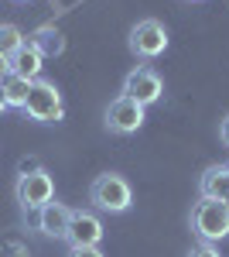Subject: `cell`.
Returning <instances> with one entry per match:
<instances>
[{
    "label": "cell",
    "instance_id": "1",
    "mask_svg": "<svg viewBox=\"0 0 229 257\" xmlns=\"http://www.w3.org/2000/svg\"><path fill=\"white\" fill-rule=\"evenodd\" d=\"M89 202H93L96 213H110V216H120L134 206V189L130 182L116 172H103V175L93 178L89 185Z\"/></svg>",
    "mask_w": 229,
    "mask_h": 257
},
{
    "label": "cell",
    "instance_id": "2",
    "mask_svg": "<svg viewBox=\"0 0 229 257\" xmlns=\"http://www.w3.org/2000/svg\"><path fill=\"white\" fill-rule=\"evenodd\" d=\"M191 233L202 243H219L229 237V202H215V199H198L191 206Z\"/></svg>",
    "mask_w": 229,
    "mask_h": 257
},
{
    "label": "cell",
    "instance_id": "3",
    "mask_svg": "<svg viewBox=\"0 0 229 257\" xmlns=\"http://www.w3.org/2000/svg\"><path fill=\"white\" fill-rule=\"evenodd\" d=\"M14 199L24 209V216H35L41 206H48L55 199V182L45 168H31V172H21L18 185H14Z\"/></svg>",
    "mask_w": 229,
    "mask_h": 257
},
{
    "label": "cell",
    "instance_id": "4",
    "mask_svg": "<svg viewBox=\"0 0 229 257\" xmlns=\"http://www.w3.org/2000/svg\"><path fill=\"white\" fill-rule=\"evenodd\" d=\"M21 113L31 117V120H38V123H58V120L65 117V103H62L58 86L52 79H35Z\"/></svg>",
    "mask_w": 229,
    "mask_h": 257
},
{
    "label": "cell",
    "instance_id": "5",
    "mask_svg": "<svg viewBox=\"0 0 229 257\" xmlns=\"http://www.w3.org/2000/svg\"><path fill=\"white\" fill-rule=\"evenodd\" d=\"M127 45H130V52H134V59L151 62V59H157V55L168 52L171 38H168V28H164L157 18H144V21H137L134 28H130Z\"/></svg>",
    "mask_w": 229,
    "mask_h": 257
},
{
    "label": "cell",
    "instance_id": "6",
    "mask_svg": "<svg viewBox=\"0 0 229 257\" xmlns=\"http://www.w3.org/2000/svg\"><path fill=\"white\" fill-rule=\"evenodd\" d=\"M144 110L147 106H140L137 99H130V96H120L106 106V131L110 134H120V138H127V134H137L140 127H144Z\"/></svg>",
    "mask_w": 229,
    "mask_h": 257
},
{
    "label": "cell",
    "instance_id": "7",
    "mask_svg": "<svg viewBox=\"0 0 229 257\" xmlns=\"http://www.w3.org/2000/svg\"><path fill=\"white\" fill-rule=\"evenodd\" d=\"M123 96L137 99L140 106H151V103H157V99L164 96V79L154 72L151 65H137V69H130L127 72V79H123V89H120Z\"/></svg>",
    "mask_w": 229,
    "mask_h": 257
},
{
    "label": "cell",
    "instance_id": "8",
    "mask_svg": "<svg viewBox=\"0 0 229 257\" xmlns=\"http://www.w3.org/2000/svg\"><path fill=\"white\" fill-rule=\"evenodd\" d=\"M106 237L103 230V219L89 213V209H72V219H69V233H65V243L69 247H99Z\"/></svg>",
    "mask_w": 229,
    "mask_h": 257
},
{
    "label": "cell",
    "instance_id": "9",
    "mask_svg": "<svg viewBox=\"0 0 229 257\" xmlns=\"http://www.w3.org/2000/svg\"><path fill=\"white\" fill-rule=\"evenodd\" d=\"M69 219H72V209L65 206V202H48V206H41L38 213H35V230H38L41 237H52V240H65L69 233Z\"/></svg>",
    "mask_w": 229,
    "mask_h": 257
},
{
    "label": "cell",
    "instance_id": "10",
    "mask_svg": "<svg viewBox=\"0 0 229 257\" xmlns=\"http://www.w3.org/2000/svg\"><path fill=\"white\" fill-rule=\"evenodd\" d=\"M198 196L215 199V202H229V165H212L198 178Z\"/></svg>",
    "mask_w": 229,
    "mask_h": 257
},
{
    "label": "cell",
    "instance_id": "11",
    "mask_svg": "<svg viewBox=\"0 0 229 257\" xmlns=\"http://www.w3.org/2000/svg\"><path fill=\"white\" fill-rule=\"evenodd\" d=\"M11 69H14V76H24V79H41V69H45V59H41V52L35 45H21L18 52H14V59H11Z\"/></svg>",
    "mask_w": 229,
    "mask_h": 257
},
{
    "label": "cell",
    "instance_id": "12",
    "mask_svg": "<svg viewBox=\"0 0 229 257\" xmlns=\"http://www.w3.org/2000/svg\"><path fill=\"white\" fill-rule=\"evenodd\" d=\"M24 41L38 48L41 59H55V55L65 52V35H62L58 28H52V24H45V28H38V31H31Z\"/></svg>",
    "mask_w": 229,
    "mask_h": 257
},
{
    "label": "cell",
    "instance_id": "13",
    "mask_svg": "<svg viewBox=\"0 0 229 257\" xmlns=\"http://www.w3.org/2000/svg\"><path fill=\"white\" fill-rule=\"evenodd\" d=\"M4 86V96H7V106H14V110H24V99L31 93V79H24V76H7V79L0 82Z\"/></svg>",
    "mask_w": 229,
    "mask_h": 257
},
{
    "label": "cell",
    "instance_id": "14",
    "mask_svg": "<svg viewBox=\"0 0 229 257\" xmlns=\"http://www.w3.org/2000/svg\"><path fill=\"white\" fill-rule=\"evenodd\" d=\"M21 45H24V35H21L18 24H0V55L14 59V52H18Z\"/></svg>",
    "mask_w": 229,
    "mask_h": 257
},
{
    "label": "cell",
    "instance_id": "15",
    "mask_svg": "<svg viewBox=\"0 0 229 257\" xmlns=\"http://www.w3.org/2000/svg\"><path fill=\"white\" fill-rule=\"evenodd\" d=\"M0 257H31V247L14 233H4L0 237Z\"/></svg>",
    "mask_w": 229,
    "mask_h": 257
},
{
    "label": "cell",
    "instance_id": "16",
    "mask_svg": "<svg viewBox=\"0 0 229 257\" xmlns=\"http://www.w3.org/2000/svg\"><path fill=\"white\" fill-rule=\"evenodd\" d=\"M188 257H222V254L215 250V243H202V240H198V247H191Z\"/></svg>",
    "mask_w": 229,
    "mask_h": 257
},
{
    "label": "cell",
    "instance_id": "17",
    "mask_svg": "<svg viewBox=\"0 0 229 257\" xmlns=\"http://www.w3.org/2000/svg\"><path fill=\"white\" fill-rule=\"evenodd\" d=\"M65 257H106L99 247H69V254Z\"/></svg>",
    "mask_w": 229,
    "mask_h": 257
},
{
    "label": "cell",
    "instance_id": "18",
    "mask_svg": "<svg viewBox=\"0 0 229 257\" xmlns=\"http://www.w3.org/2000/svg\"><path fill=\"white\" fill-rule=\"evenodd\" d=\"M219 141H222V144L229 148V113L222 117V123H219Z\"/></svg>",
    "mask_w": 229,
    "mask_h": 257
},
{
    "label": "cell",
    "instance_id": "19",
    "mask_svg": "<svg viewBox=\"0 0 229 257\" xmlns=\"http://www.w3.org/2000/svg\"><path fill=\"white\" fill-rule=\"evenodd\" d=\"M11 72H14V69H11V59H7V55H0V82L7 79Z\"/></svg>",
    "mask_w": 229,
    "mask_h": 257
},
{
    "label": "cell",
    "instance_id": "20",
    "mask_svg": "<svg viewBox=\"0 0 229 257\" xmlns=\"http://www.w3.org/2000/svg\"><path fill=\"white\" fill-rule=\"evenodd\" d=\"M4 110H11V106H7V96H4V86H0V113H4Z\"/></svg>",
    "mask_w": 229,
    "mask_h": 257
},
{
    "label": "cell",
    "instance_id": "21",
    "mask_svg": "<svg viewBox=\"0 0 229 257\" xmlns=\"http://www.w3.org/2000/svg\"><path fill=\"white\" fill-rule=\"evenodd\" d=\"M185 4H202V0H185Z\"/></svg>",
    "mask_w": 229,
    "mask_h": 257
},
{
    "label": "cell",
    "instance_id": "22",
    "mask_svg": "<svg viewBox=\"0 0 229 257\" xmlns=\"http://www.w3.org/2000/svg\"><path fill=\"white\" fill-rule=\"evenodd\" d=\"M18 4H28V0H18Z\"/></svg>",
    "mask_w": 229,
    "mask_h": 257
}]
</instances>
